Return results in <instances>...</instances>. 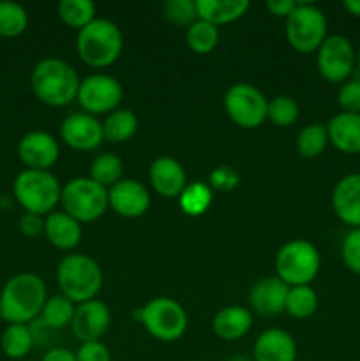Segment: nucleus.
Listing matches in <instances>:
<instances>
[{"instance_id": "obj_18", "label": "nucleus", "mask_w": 360, "mask_h": 361, "mask_svg": "<svg viewBox=\"0 0 360 361\" xmlns=\"http://www.w3.org/2000/svg\"><path fill=\"white\" fill-rule=\"evenodd\" d=\"M152 189L162 197H179L187 185V175L184 166L169 155H161L150 164L148 171Z\"/></svg>"}, {"instance_id": "obj_45", "label": "nucleus", "mask_w": 360, "mask_h": 361, "mask_svg": "<svg viewBox=\"0 0 360 361\" xmlns=\"http://www.w3.org/2000/svg\"><path fill=\"white\" fill-rule=\"evenodd\" d=\"M229 361H251V358H247V356H235V358H232Z\"/></svg>"}, {"instance_id": "obj_33", "label": "nucleus", "mask_w": 360, "mask_h": 361, "mask_svg": "<svg viewBox=\"0 0 360 361\" xmlns=\"http://www.w3.org/2000/svg\"><path fill=\"white\" fill-rule=\"evenodd\" d=\"M186 42L191 51L198 55H207L214 51L219 42V27L207 23L203 20H196L186 32Z\"/></svg>"}, {"instance_id": "obj_38", "label": "nucleus", "mask_w": 360, "mask_h": 361, "mask_svg": "<svg viewBox=\"0 0 360 361\" xmlns=\"http://www.w3.org/2000/svg\"><path fill=\"white\" fill-rule=\"evenodd\" d=\"M337 104L344 113L360 115V78H349L339 87Z\"/></svg>"}, {"instance_id": "obj_48", "label": "nucleus", "mask_w": 360, "mask_h": 361, "mask_svg": "<svg viewBox=\"0 0 360 361\" xmlns=\"http://www.w3.org/2000/svg\"><path fill=\"white\" fill-rule=\"evenodd\" d=\"M193 361H200V360H193Z\"/></svg>"}, {"instance_id": "obj_29", "label": "nucleus", "mask_w": 360, "mask_h": 361, "mask_svg": "<svg viewBox=\"0 0 360 361\" xmlns=\"http://www.w3.org/2000/svg\"><path fill=\"white\" fill-rule=\"evenodd\" d=\"M179 201L184 214L191 215V217H200L212 204L210 185L205 182L187 183L186 189L179 196Z\"/></svg>"}, {"instance_id": "obj_10", "label": "nucleus", "mask_w": 360, "mask_h": 361, "mask_svg": "<svg viewBox=\"0 0 360 361\" xmlns=\"http://www.w3.org/2000/svg\"><path fill=\"white\" fill-rule=\"evenodd\" d=\"M268 99L251 83H235L224 95V111L242 129H256L267 120Z\"/></svg>"}, {"instance_id": "obj_2", "label": "nucleus", "mask_w": 360, "mask_h": 361, "mask_svg": "<svg viewBox=\"0 0 360 361\" xmlns=\"http://www.w3.org/2000/svg\"><path fill=\"white\" fill-rule=\"evenodd\" d=\"M76 69L66 60L48 56L35 63L30 74V87L42 104L62 108L76 99L80 88Z\"/></svg>"}, {"instance_id": "obj_41", "label": "nucleus", "mask_w": 360, "mask_h": 361, "mask_svg": "<svg viewBox=\"0 0 360 361\" xmlns=\"http://www.w3.org/2000/svg\"><path fill=\"white\" fill-rule=\"evenodd\" d=\"M18 226H20L21 235H25L27 238H37L39 235H44V217L41 215L25 212L21 214Z\"/></svg>"}, {"instance_id": "obj_37", "label": "nucleus", "mask_w": 360, "mask_h": 361, "mask_svg": "<svg viewBox=\"0 0 360 361\" xmlns=\"http://www.w3.org/2000/svg\"><path fill=\"white\" fill-rule=\"evenodd\" d=\"M341 257L352 274L360 275V228L352 229L341 243Z\"/></svg>"}, {"instance_id": "obj_34", "label": "nucleus", "mask_w": 360, "mask_h": 361, "mask_svg": "<svg viewBox=\"0 0 360 361\" xmlns=\"http://www.w3.org/2000/svg\"><path fill=\"white\" fill-rule=\"evenodd\" d=\"M59 16L67 27L80 32L95 20V6L90 0H62L59 4Z\"/></svg>"}, {"instance_id": "obj_14", "label": "nucleus", "mask_w": 360, "mask_h": 361, "mask_svg": "<svg viewBox=\"0 0 360 361\" xmlns=\"http://www.w3.org/2000/svg\"><path fill=\"white\" fill-rule=\"evenodd\" d=\"M109 208L124 219L143 217L150 208V192L143 183L133 178H122L108 189Z\"/></svg>"}, {"instance_id": "obj_46", "label": "nucleus", "mask_w": 360, "mask_h": 361, "mask_svg": "<svg viewBox=\"0 0 360 361\" xmlns=\"http://www.w3.org/2000/svg\"><path fill=\"white\" fill-rule=\"evenodd\" d=\"M356 71L360 73V46H359V51H356Z\"/></svg>"}, {"instance_id": "obj_43", "label": "nucleus", "mask_w": 360, "mask_h": 361, "mask_svg": "<svg viewBox=\"0 0 360 361\" xmlns=\"http://www.w3.org/2000/svg\"><path fill=\"white\" fill-rule=\"evenodd\" d=\"M41 361H76V355L66 348H52L44 353Z\"/></svg>"}, {"instance_id": "obj_12", "label": "nucleus", "mask_w": 360, "mask_h": 361, "mask_svg": "<svg viewBox=\"0 0 360 361\" xmlns=\"http://www.w3.org/2000/svg\"><path fill=\"white\" fill-rule=\"evenodd\" d=\"M124 99V88L119 80L109 74H92L81 80L76 101L88 115H102L119 109Z\"/></svg>"}, {"instance_id": "obj_30", "label": "nucleus", "mask_w": 360, "mask_h": 361, "mask_svg": "<svg viewBox=\"0 0 360 361\" xmlns=\"http://www.w3.org/2000/svg\"><path fill=\"white\" fill-rule=\"evenodd\" d=\"M27 27L28 14L25 7L11 0H0V37H18Z\"/></svg>"}, {"instance_id": "obj_28", "label": "nucleus", "mask_w": 360, "mask_h": 361, "mask_svg": "<svg viewBox=\"0 0 360 361\" xmlns=\"http://www.w3.org/2000/svg\"><path fill=\"white\" fill-rule=\"evenodd\" d=\"M318 305H320V300L311 286H295V288H289L288 296H286L284 312H288L295 319H307L314 316Z\"/></svg>"}, {"instance_id": "obj_9", "label": "nucleus", "mask_w": 360, "mask_h": 361, "mask_svg": "<svg viewBox=\"0 0 360 361\" xmlns=\"http://www.w3.org/2000/svg\"><path fill=\"white\" fill-rule=\"evenodd\" d=\"M286 39L299 53L318 51L327 39V18L314 4L296 2L286 18Z\"/></svg>"}, {"instance_id": "obj_8", "label": "nucleus", "mask_w": 360, "mask_h": 361, "mask_svg": "<svg viewBox=\"0 0 360 361\" xmlns=\"http://www.w3.org/2000/svg\"><path fill=\"white\" fill-rule=\"evenodd\" d=\"M138 319L159 342H176L186 335L187 314L176 300L157 296L138 309Z\"/></svg>"}, {"instance_id": "obj_26", "label": "nucleus", "mask_w": 360, "mask_h": 361, "mask_svg": "<svg viewBox=\"0 0 360 361\" xmlns=\"http://www.w3.org/2000/svg\"><path fill=\"white\" fill-rule=\"evenodd\" d=\"M34 341V330L28 324H7L0 337V348L7 358L21 360L32 351Z\"/></svg>"}, {"instance_id": "obj_11", "label": "nucleus", "mask_w": 360, "mask_h": 361, "mask_svg": "<svg viewBox=\"0 0 360 361\" xmlns=\"http://www.w3.org/2000/svg\"><path fill=\"white\" fill-rule=\"evenodd\" d=\"M316 63L321 78L328 83L342 85L352 78L356 67V51L344 35H327L316 51Z\"/></svg>"}, {"instance_id": "obj_25", "label": "nucleus", "mask_w": 360, "mask_h": 361, "mask_svg": "<svg viewBox=\"0 0 360 361\" xmlns=\"http://www.w3.org/2000/svg\"><path fill=\"white\" fill-rule=\"evenodd\" d=\"M138 116L131 109L119 108L109 113L102 122V136L113 145L126 143L136 134Z\"/></svg>"}, {"instance_id": "obj_19", "label": "nucleus", "mask_w": 360, "mask_h": 361, "mask_svg": "<svg viewBox=\"0 0 360 361\" xmlns=\"http://www.w3.org/2000/svg\"><path fill=\"white\" fill-rule=\"evenodd\" d=\"M289 286L279 277H265L258 281L249 291V305L260 316H279L286 310V296Z\"/></svg>"}, {"instance_id": "obj_3", "label": "nucleus", "mask_w": 360, "mask_h": 361, "mask_svg": "<svg viewBox=\"0 0 360 361\" xmlns=\"http://www.w3.org/2000/svg\"><path fill=\"white\" fill-rule=\"evenodd\" d=\"M56 282L60 295L80 305L90 302L102 288V270L97 261L87 254H67L56 267Z\"/></svg>"}, {"instance_id": "obj_13", "label": "nucleus", "mask_w": 360, "mask_h": 361, "mask_svg": "<svg viewBox=\"0 0 360 361\" xmlns=\"http://www.w3.org/2000/svg\"><path fill=\"white\" fill-rule=\"evenodd\" d=\"M18 157L27 169L49 171L56 164L60 155L59 143L52 134L44 130H30L18 141Z\"/></svg>"}, {"instance_id": "obj_40", "label": "nucleus", "mask_w": 360, "mask_h": 361, "mask_svg": "<svg viewBox=\"0 0 360 361\" xmlns=\"http://www.w3.org/2000/svg\"><path fill=\"white\" fill-rule=\"evenodd\" d=\"M74 355L76 361H112V353L101 341L83 342Z\"/></svg>"}, {"instance_id": "obj_20", "label": "nucleus", "mask_w": 360, "mask_h": 361, "mask_svg": "<svg viewBox=\"0 0 360 361\" xmlns=\"http://www.w3.org/2000/svg\"><path fill=\"white\" fill-rule=\"evenodd\" d=\"M296 342L281 328L261 331L253 345V361H295Z\"/></svg>"}, {"instance_id": "obj_44", "label": "nucleus", "mask_w": 360, "mask_h": 361, "mask_svg": "<svg viewBox=\"0 0 360 361\" xmlns=\"http://www.w3.org/2000/svg\"><path fill=\"white\" fill-rule=\"evenodd\" d=\"M342 7H344L352 16L360 18V0H344V2H342Z\"/></svg>"}, {"instance_id": "obj_23", "label": "nucleus", "mask_w": 360, "mask_h": 361, "mask_svg": "<svg viewBox=\"0 0 360 361\" xmlns=\"http://www.w3.org/2000/svg\"><path fill=\"white\" fill-rule=\"evenodd\" d=\"M251 326H253V314L249 309L240 305L224 307L215 314L212 321L214 334L226 342L240 341L244 335H247Z\"/></svg>"}, {"instance_id": "obj_47", "label": "nucleus", "mask_w": 360, "mask_h": 361, "mask_svg": "<svg viewBox=\"0 0 360 361\" xmlns=\"http://www.w3.org/2000/svg\"><path fill=\"white\" fill-rule=\"evenodd\" d=\"M0 319H2V307H0Z\"/></svg>"}, {"instance_id": "obj_17", "label": "nucleus", "mask_w": 360, "mask_h": 361, "mask_svg": "<svg viewBox=\"0 0 360 361\" xmlns=\"http://www.w3.org/2000/svg\"><path fill=\"white\" fill-rule=\"evenodd\" d=\"M332 210L346 226L352 229L360 228V173H349L335 183Z\"/></svg>"}, {"instance_id": "obj_15", "label": "nucleus", "mask_w": 360, "mask_h": 361, "mask_svg": "<svg viewBox=\"0 0 360 361\" xmlns=\"http://www.w3.org/2000/svg\"><path fill=\"white\" fill-rule=\"evenodd\" d=\"M60 137L73 150H95L104 141L102 123L88 113H73L66 116L60 126Z\"/></svg>"}, {"instance_id": "obj_7", "label": "nucleus", "mask_w": 360, "mask_h": 361, "mask_svg": "<svg viewBox=\"0 0 360 361\" xmlns=\"http://www.w3.org/2000/svg\"><path fill=\"white\" fill-rule=\"evenodd\" d=\"M60 203L64 212L80 224L94 222L109 208L108 189L94 182L90 176H78L62 187Z\"/></svg>"}, {"instance_id": "obj_5", "label": "nucleus", "mask_w": 360, "mask_h": 361, "mask_svg": "<svg viewBox=\"0 0 360 361\" xmlns=\"http://www.w3.org/2000/svg\"><path fill=\"white\" fill-rule=\"evenodd\" d=\"M62 185L52 171L23 169L13 182V196L28 214L46 217L60 203Z\"/></svg>"}, {"instance_id": "obj_42", "label": "nucleus", "mask_w": 360, "mask_h": 361, "mask_svg": "<svg viewBox=\"0 0 360 361\" xmlns=\"http://www.w3.org/2000/svg\"><path fill=\"white\" fill-rule=\"evenodd\" d=\"M267 9L272 16H277V18H288L289 13L295 9L296 2L295 0H268L267 4Z\"/></svg>"}, {"instance_id": "obj_24", "label": "nucleus", "mask_w": 360, "mask_h": 361, "mask_svg": "<svg viewBox=\"0 0 360 361\" xmlns=\"http://www.w3.org/2000/svg\"><path fill=\"white\" fill-rule=\"evenodd\" d=\"M247 9H249L247 0H196L198 20H203L215 27L240 20Z\"/></svg>"}, {"instance_id": "obj_6", "label": "nucleus", "mask_w": 360, "mask_h": 361, "mask_svg": "<svg viewBox=\"0 0 360 361\" xmlns=\"http://www.w3.org/2000/svg\"><path fill=\"white\" fill-rule=\"evenodd\" d=\"M321 268V256L309 240H289L275 256L277 277L289 288L309 286Z\"/></svg>"}, {"instance_id": "obj_22", "label": "nucleus", "mask_w": 360, "mask_h": 361, "mask_svg": "<svg viewBox=\"0 0 360 361\" xmlns=\"http://www.w3.org/2000/svg\"><path fill=\"white\" fill-rule=\"evenodd\" d=\"M44 236L55 249L73 250L80 245L83 229L80 222L66 212H52L44 217Z\"/></svg>"}, {"instance_id": "obj_32", "label": "nucleus", "mask_w": 360, "mask_h": 361, "mask_svg": "<svg viewBox=\"0 0 360 361\" xmlns=\"http://www.w3.org/2000/svg\"><path fill=\"white\" fill-rule=\"evenodd\" d=\"M122 173L124 162L115 154H101L90 164V178L94 182H97L99 185L106 187V189H109L116 182H120L122 180Z\"/></svg>"}, {"instance_id": "obj_21", "label": "nucleus", "mask_w": 360, "mask_h": 361, "mask_svg": "<svg viewBox=\"0 0 360 361\" xmlns=\"http://www.w3.org/2000/svg\"><path fill=\"white\" fill-rule=\"evenodd\" d=\"M328 143L346 155L360 154V115L337 113L327 123Z\"/></svg>"}, {"instance_id": "obj_31", "label": "nucleus", "mask_w": 360, "mask_h": 361, "mask_svg": "<svg viewBox=\"0 0 360 361\" xmlns=\"http://www.w3.org/2000/svg\"><path fill=\"white\" fill-rule=\"evenodd\" d=\"M328 147V133L327 126L321 123H311L304 127L296 136V152L304 159H316L320 157Z\"/></svg>"}, {"instance_id": "obj_1", "label": "nucleus", "mask_w": 360, "mask_h": 361, "mask_svg": "<svg viewBox=\"0 0 360 361\" xmlns=\"http://www.w3.org/2000/svg\"><path fill=\"white\" fill-rule=\"evenodd\" d=\"M48 300L44 281L35 274H18L0 291L2 319L9 324H30L41 316Z\"/></svg>"}, {"instance_id": "obj_35", "label": "nucleus", "mask_w": 360, "mask_h": 361, "mask_svg": "<svg viewBox=\"0 0 360 361\" xmlns=\"http://www.w3.org/2000/svg\"><path fill=\"white\" fill-rule=\"evenodd\" d=\"M299 118V104L289 95H275L268 101L267 120L277 127H289Z\"/></svg>"}, {"instance_id": "obj_27", "label": "nucleus", "mask_w": 360, "mask_h": 361, "mask_svg": "<svg viewBox=\"0 0 360 361\" xmlns=\"http://www.w3.org/2000/svg\"><path fill=\"white\" fill-rule=\"evenodd\" d=\"M74 310H76V305L59 293V295L48 296L39 321L42 326L49 330H64L73 323Z\"/></svg>"}, {"instance_id": "obj_16", "label": "nucleus", "mask_w": 360, "mask_h": 361, "mask_svg": "<svg viewBox=\"0 0 360 361\" xmlns=\"http://www.w3.org/2000/svg\"><path fill=\"white\" fill-rule=\"evenodd\" d=\"M109 324H112L109 307L101 300L94 298L76 305L71 330L74 337L83 344V342L99 341L108 331Z\"/></svg>"}, {"instance_id": "obj_4", "label": "nucleus", "mask_w": 360, "mask_h": 361, "mask_svg": "<svg viewBox=\"0 0 360 361\" xmlns=\"http://www.w3.org/2000/svg\"><path fill=\"white\" fill-rule=\"evenodd\" d=\"M124 49V35L113 21L95 18L76 35V51L87 66L104 69L115 63Z\"/></svg>"}, {"instance_id": "obj_36", "label": "nucleus", "mask_w": 360, "mask_h": 361, "mask_svg": "<svg viewBox=\"0 0 360 361\" xmlns=\"http://www.w3.org/2000/svg\"><path fill=\"white\" fill-rule=\"evenodd\" d=\"M162 14L169 23L189 28L198 20L196 0H168L162 4Z\"/></svg>"}, {"instance_id": "obj_39", "label": "nucleus", "mask_w": 360, "mask_h": 361, "mask_svg": "<svg viewBox=\"0 0 360 361\" xmlns=\"http://www.w3.org/2000/svg\"><path fill=\"white\" fill-rule=\"evenodd\" d=\"M210 189L232 190L239 185V173L229 166H219L210 175Z\"/></svg>"}]
</instances>
